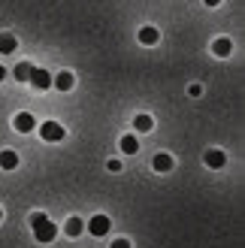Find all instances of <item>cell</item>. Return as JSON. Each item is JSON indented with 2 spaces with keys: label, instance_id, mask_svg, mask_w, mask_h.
Wrapping results in <instances>:
<instances>
[{
  "label": "cell",
  "instance_id": "8",
  "mask_svg": "<svg viewBox=\"0 0 245 248\" xmlns=\"http://www.w3.org/2000/svg\"><path fill=\"white\" fill-rule=\"evenodd\" d=\"M0 167H3V170H15L18 167V155L9 152V148H6V152H0Z\"/></svg>",
  "mask_w": 245,
  "mask_h": 248
},
{
  "label": "cell",
  "instance_id": "15",
  "mask_svg": "<svg viewBox=\"0 0 245 248\" xmlns=\"http://www.w3.org/2000/svg\"><path fill=\"white\" fill-rule=\"evenodd\" d=\"M64 230H67V236H79V233L85 230V224H82V218H70Z\"/></svg>",
  "mask_w": 245,
  "mask_h": 248
},
{
  "label": "cell",
  "instance_id": "22",
  "mask_svg": "<svg viewBox=\"0 0 245 248\" xmlns=\"http://www.w3.org/2000/svg\"><path fill=\"white\" fill-rule=\"evenodd\" d=\"M0 218H3V212H0Z\"/></svg>",
  "mask_w": 245,
  "mask_h": 248
},
{
  "label": "cell",
  "instance_id": "18",
  "mask_svg": "<svg viewBox=\"0 0 245 248\" xmlns=\"http://www.w3.org/2000/svg\"><path fill=\"white\" fill-rule=\"evenodd\" d=\"M112 248H130V242H127V239H115Z\"/></svg>",
  "mask_w": 245,
  "mask_h": 248
},
{
  "label": "cell",
  "instance_id": "21",
  "mask_svg": "<svg viewBox=\"0 0 245 248\" xmlns=\"http://www.w3.org/2000/svg\"><path fill=\"white\" fill-rule=\"evenodd\" d=\"M3 79H6V70H3V67H0V82H3Z\"/></svg>",
  "mask_w": 245,
  "mask_h": 248
},
{
  "label": "cell",
  "instance_id": "9",
  "mask_svg": "<svg viewBox=\"0 0 245 248\" xmlns=\"http://www.w3.org/2000/svg\"><path fill=\"white\" fill-rule=\"evenodd\" d=\"M15 36L12 33H0V55H9V52H15Z\"/></svg>",
  "mask_w": 245,
  "mask_h": 248
},
{
  "label": "cell",
  "instance_id": "14",
  "mask_svg": "<svg viewBox=\"0 0 245 248\" xmlns=\"http://www.w3.org/2000/svg\"><path fill=\"white\" fill-rule=\"evenodd\" d=\"M137 148H139L137 136H121V152L124 155H137Z\"/></svg>",
  "mask_w": 245,
  "mask_h": 248
},
{
  "label": "cell",
  "instance_id": "3",
  "mask_svg": "<svg viewBox=\"0 0 245 248\" xmlns=\"http://www.w3.org/2000/svg\"><path fill=\"white\" fill-rule=\"evenodd\" d=\"M109 227H112V224H109V218H106V215H94V218L88 221V230L94 233V236H106Z\"/></svg>",
  "mask_w": 245,
  "mask_h": 248
},
{
  "label": "cell",
  "instance_id": "11",
  "mask_svg": "<svg viewBox=\"0 0 245 248\" xmlns=\"http://www.w3.org/2000/svg\"><path fill=\"white\" fill-rule=\"evenodd\" d=\"M152 164H154L157 172H167V170H173V157H169V155H154Z\"/></svg>",
  "mask_w": 245,
  "mask_h": 248
},
{
  "label": "cell",
  "instance_id": "19",
  "mask_svg": "<svg viewBox=\"0 0 245 248\" xmlns=\"http://www.w3.org/2000/svg\"><path fill=\"white\" fill-rule=\"evenodd\" d=\"M106 167H109V172H118V170H121V164H118V160H109Z\"/></svg>",
  "mask_w": 245,
  "mask_h": 248
},
{
  "label": "cell",
  "instance_id": "20",
  "mask_svg": "<svg viewBox=\"0 0 245 248\" xmlns=\"http://www.w3.org/2000/svg\"><path fill=\"white\" fill-rule=\"evenodd\" d=\"M218 3H221V0H206V6H218Z\"/></svg>",
  "mask_w": 245,
  "mask_h": 248
},
{
  "label": "cell",
  "instance_id": "4",
  "mask_svg": "<svg viewBox=\"0 0 245 248\" xmlns=\"http://www.w3.org/2000/svg\"><path fill=\"white\" fill-rule=\"evenodd\" d=\"M28 82L33 85V88H40V91H43V88H48V85H52V76H48V70H36V67H33Z\"/></svg>",
  "mask_w": 245,
  "mask_h": 248
},
{
  "label": "cell",
  "instance_id": "7",
  "mask_svg": "<svg viewBox=\"0 0 245 248\" xmlns=\"http://www.w3.org/2000/svg\"><path fill=\"white\" fill-rule=\"evenodd\" d=\"M52 85H55L58 91H70V88H73V73H67V70L58 73V76L52 79Z\"/></svg>",
  "mask_w": 245,
  "mask_h": 248
},
{
  "label": "cell",
  "instance_id": "5",
  "mask_svg": "<svg viewBox=\"0 0 245 248\" xmlns=\"http://www.w3.org/2000/svg\"><path fill=\"white\" fill-rule=\"evenodd\" d=\"M12 124H15V130H18V133H31V130L36 127V121H33V115H31V112H18Z\"/></svg>",
  "mask_w": 245,
  "mask_h": 248
},
{
  "label": "cell",
  "instance_id": "13",
  "mask_svg": "<svg viewBox=\"0 0 245 248\" xmlns=\"http://www.w3.org/2000/svg\"><path fill=\"white\" fill-rule=\"evenodd\" d=\"M133 127H137L139 133H149V130L154 127V121H152L149 115H137V118H133Z\"/></svg>",
  "mask_w": 245,
  "mask_h": 248
},
{
  "label": "cell",
  "instance_id": "1",
  "mask_svg": "<svg viewBox=\"0 0 245 248\" xmlns=\"http://www.w3.org/2000/svg\"><path fill=\"white\" fill-rule=\"evenodd\" d=\"M31 227H33L36 242H52V239L58 236V227H55L43 212H33V215H31Z\"/></svg>",
  "mask_w": 245,
  "mask_h": 248
},
{
  "label": "cell",
  "instance_id": "17",
  "mask_svg": "<svg viewBox=\"0 0 245 248\" xmlns=\"http://www.w3.org/2000/svg\"><path fill=\"white\" fill-rule=\"evenodd\" d=\"M188 94H191V97H200V94H203V88H200V85H191Z\"/></svg>",
  "mask_w": 245,
  "mask_h": 248
},
{
  "label": "cell",
  "instance_id": "10",
  "mask_svg": "<svg viewBox=\"0 0 245 248\" xmlns=\"http://www.w3.org/2000/svg\"><path fill=\"white\" fill-rule=\"evenodd\" d=\"M212 52H215L218 58H227L230 52H233V43H230V40H215V43H212Z\"/></svg>",
  "mask_w": 245,
  "mask_h": 248
},
{
  "label": "cell",
  "instance_id": "12",
  "mask_svg": "<svg viewBox=\"0 0 245 248\" xmlns=\"http://www.w3.org/2000/svg\"><path fill=\"white\" fill-rule=\"evenodd\" d=\"M157 40H161V33H157L154 28H142V31H139V43H145V46H154Z\"/></svg>",
  "mask_w": 245,
  "mask_h": 248
},
{
  "label": "cell",
  "instance_id": "2",
  "mask_svg": "<svg viewBox=\"0 0 245 248\" xmlns=\"http://www.w3.org/2000/svg\"><path fill=\"white\" fill-rule=\"evenodd\" d=\"M40 136L48 142H58V140H64V127L58 121H46V124H40Z\"/></svg>",
  "mask_w": 245,
  "mask_h": 248
},
{
  "label": "cell",
  "instance_id": "16",
  "mask_svg": "<svg viewBox=\"0 0 245 248\" xmlns=\"http://www.w3.org/2000/svg\"><path fill=\"white\" fill-rule=\"evenodd\" d=\"M31 70H33L31 64H18V67H15V79H18V82H28V79H31Z\"/></svg>",
  "mask_w": 245,
  "mask_h": 248
},
{
  "label": "cell",
  "instance_id": "6",
  "mask_svg": "<svg viewBox=\"0 0 245 248\" xmlns=\"http://www.w3.org/2000/svg\"><path fill=\"white\" fill-rule=\"evenodd\" d=\"M224 152H218V148H212V152H206V167H212V170H221L224 167Z\"/></svg>",
  "mask_w": 245,
  "mask_h": 248
}]
</instances>
